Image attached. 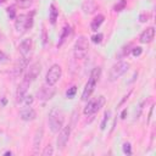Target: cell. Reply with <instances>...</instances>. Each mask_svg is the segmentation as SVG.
Masks as SVG:
<instances>
[{"mask_svg":"<svg viewBox=\"0 0 156 156\" xmlns=\"http://www.w3.org/2000/svg\"><path fill=\"white\" fill-rule=\"evenodd\" d=\"M49 127L50 130L52 133H58L60 129L63 127V122H65V113L61 108L58 107H54L51 108V111L49 112Z\"/></svg>","mask_w":156,"mask_h":156,"instance_id":"6da1fadb","label":"cell"},{"mask_svg":"<svg viewBox=\"0 0 156 156\" xmlns=\"http://www.w3.org/2000/svg\"><path fill=\"white\" fill-rule=\"evenodd\" d=\"M100 74H101V68L100 67H95L91 71L90 77H89V79H88V82H87V84L83 89V93H82V100L83 101H87L90 98V95L93 94V91H94V89H95V87L99 82Z\"/></svg>","mask_w":156,"mask_h":156,"instance_id":"7a4b0ae2","label":"cell"},{"mask_svg":"<svg viewBox=\"0 0 156 156\" xmlns=\"http://www.w3.org/2000/svg\"><path fill=\"white\" fill-rule=\"evenodd\" d=\"M33 15L34 12H32L30 15H20L17 16L16 21H15V28L17 33H24L27 29H29L33 26Z\"/></svg>","mask_w":156,"mask_h":156,"instance_id":"3957f363","label":"cell"},{"mask_svg":"<svg viewBox=\"0 0 156 156\" xmlns=\"http://www.w3.org/2000/svg\"><path fill=\"white\" fill-rule=\"evenodd\" d=\"M129 68V63L126 61H119L117 63H115L108 73V80L110 82H115L116 79H118L121 76H123Z\"/></svg>","mask_w":156,"mask_h":156,"instance_id":"277c9868","label":"cell"},{"mask_svg":"<svg viewBox=\"0 0 156 156\" xmlns=\"http://www.w3.org/2000/svg\"><path fill=\"white\" fill-rule=\"evenodd\" d=\"M88 49H89L88 39L84 35L78 37V39L76 40V44H74V56H76V58L85 57V55L88 52Z\"/></svg>","mask_w":156,"mask_h":156,"instance_id":"5b68a950","label":"cell"},{"mask_svg":"<svg viewBox=\"0 0 156 156\" xmlns=\"http://www.w3.org/2000/svg\"><path fill=\"white\" fill-rule=\"evenodd\" d=\"M61 76H62L61 66L60 65H52L49 68V71H48V73L45 76V82L49 85H55L58 82V79L61 78Z\"/></svg>","mask_w":156,"mask_h":156,"instance_id":"8992f818","label":"cell"},{"mask_svg":"<svg viewBox=\"0 0 156 156\" xmlns=\"http://www.w3.org/2000/svg\"><path fill=\"white\" fill-rule=\"evenodd\" d=\"M104 104H105V96L100 95V96L96 98V99L89 100L88 104H87V106L84 107L83 112H84V115H88V116H89V115H93V113L98 112V111L104 106Z\"/></svg>","mask_w":156,"mask_h":156,"instance_id":"52a82bcc","label":"cell"},{"mask_svg":"<svg viewBox=\"0 0 156 156\" xmlns=\"http://www.w3.org/2000/svg\"><path fill=\"white\" fill-rule=\"evenodd\" d=\"M69 134H71V126L67 124L65 127H62L60 129V133H58V136H57V140H56V145H57V149L58 150H63L68 139H69Z\"/></svg>","mask_w":156,"mask_h":156,"instance_id":"ba28073f","label":"cell"},{"mask_svg":"<svg viewBox=\"0 0 156 156\" xmlns=\"http://www.w3.org/2000/svg\"><path fill=\"white\" fill-rule=\"evenodd\" d=\"M40 71H41V65L39 62H34V63L29 65V67H27V71L24 73V78L23 79L30 83V82L37 79V77L39 76Z\"/></svg>","mask_w":156,"mask_h":156,"instance_id":"9c48e42d","label":"cell"},{"mask_svg":"<svg viewBox=\"0 0 156 156\" xmlns=\"http://www.w3.org/2000/svg\"><path fill=\"white\" fill-rule=\"evenodd\" d=\"M32 49H33V40H32V38H26V39H23V40L20 43V45H18V51H20V54L22 55V57H26V58L29 57V55H30V52H32Z\"/></svg>","mask_w":156,"mask_h":156,"instance_id":"30bf717a","label":"cell"},{"mask_svg":"<svg viewBox=\"0 0 156 156\" xmlns=\"http://www.w3.org/2000/svg\"><path fill=\"white\" fill-rule=\"evenodd\" d=\"M54 94H55V89L52 88V85H49V84H48V87L43 85L37 93L39 100H50L54 96Z\"/></svg>","mask_w":156,"mask_h":156,"instance_id":"8fae6325","label":"cell"},{"mask_svg":"<svg viewBox=\"0 0 156 156\" xmlns=\"http://www.w3.org/2000/svg\"><path fill=\"white\" fill-rule=\"evenodd\" d=\"M29 82H27V80H22V83L18 85V88H17V91H16V100H17V102H21V101H23V99H24V96H26V94H27V90H28V88H29Z\"/></svg>","mask_w":156,"mask_h":156,"instance_id":"7c38bea8","label":"cell"},{"mask_svg":"<svg viewBox=\"0 0 156 156\" xmlns=\"http://www.w3.org/2000/svg\"><path fill=\"white\" fill-rule=\"evenodd\" d=\"M154 37H155V28L154 27H149L146 28L139 37V40L140 43L143 44H147V43H151L154 40Z\"/></svg>","mask_w":156,"mask_h":156,"instance_id":"4fadbf2b","label":"cell"},{"mask_svg":"<svg viewBox=\"0 0 156 156\" xmlns=\"http://www.w3.org/2000/svg\"><path fill=\"white\" fill-rule=\"evenodd\" d=\"M20 116H21V118H22L23 121H33V119L35 118L37 113H35V111H34L30 106L27 105V106H24V107L21 108Z\"/></svg>","mask_w":156,"mask_h":156,"instance_id":"5bb4252c","label":"cell"},{"mask_svg":"<svg viewBox=\"0 0 156 156\" xmlns=\"http://www.w3.org/2000/svg\"><path fill=\"white\" fill-rule=\"evenodd\" d=\"M41 140H43V128H39L35 132L34 141H33V154L34 155H38L39 154V147H40Z\"/></svg>","mask_w":156,"mask_h":156,"instance_id":"9a60e30c","label":"cell"},{"mask_svg":"<svg viewBox=\"0 0 156 156\" xmlns=\"http://www.w3.org/2000/svg\"><path fill=\"white\" fill-rule=\"evenodd\" d=\"M27 65H28V58L26 57H21L13 66V74L15 76H20L24 68H27Z\"/></svg>","mask_w":156,"mask_h":156,"instance_id":"2e32d148","label":"cell"},{"mask_svg":"<svg viewBox=\"0 0 156 156\" xmlns=\"http://www.w3.org/2000/svg\"><path fill=\"white\" fill-rule=\"evenodd\" d=\"M104 20H105V16L104 15H98V16H95L94 18H93V21H91V23H90V28H91V30H98L99 29V27L102 24V22H104Z\"/></svg>","mask_w":156,"mask_h":156,"instance_id":"e0dca14e","label":"cell"},{"mask_svg":"<svg viewBox=\"0 0 156 156\" xmlns=\"http://www.w3.org/2000/svg\"><path fill=\"white\" fill-rule=\"evenodd\" d=\"M71 34H72L71 27H69V26H66V27L62 29V33H61V37H60V41L57 43V46H61V45L65 43V40L68 39V37H69Z\"/></svg>","mask_w":156,"mask_h":156,"instance_id":"ac0fdd59","label":"cell"},{"mask_svg":"<svg viewBox=\"0 0 156 156\" xmlns=\"http://www.w3.org/2000/svg\"><path fill=\"white\" fill-rule=\"evenodd\" d=\"M96 7L98 6H96V4L93 0H87L83 4V10H84L85 13H93V12H95Z\"/></svg>","mask_w":156,"mask_h":156,"instance_id":"d6986e66","label":"cell"},{"mask_svg":"<svg viewBox=\"0 0 156 156\" xmlns=\"http://www.w3.org/2000/svg\"><path fill=\"white\" fill-rule=\"evenodd\" d=\"M57 16H58V11H57V9L55 7V5H54V4H50V10H49V20H50V23H51V24H55V23H56Z\"/></svg>","mask_w":156,"mask_h":156,"instance_id":"ffe728a7","label":"cell"},{"mask_svg":"<svg viewBox=\"0 0 156 156\" xmlns=\"http://www.w3.org/2000/svg\"><path fill=\"white\" fill-rule=\"evenodd\" d=\"M33 4V0H16V5L21 9H28Z\"/></svg>","mask_w":156,"mask_h":156,"instance_id":"44dd1931","label":"cell"},{"mask_svg":"<svg viewBox=\"0 0 156 156\" xmlns=\"http://www.w3.org/2000/svg\"><path fill=\"white\" fill-rule=\"evenodd\" d=\"M126 4H127V0H119L115 6H113V10L116 11V12H119V11H122V10H124V7H126Z\"/></svg>","mask_w":156,"mask_h":156,"instance_id":"7402d4cb","label":"cell"},{"mask_svg":"<svg viewBox=\"0 0 156 156\" xmlns=\"http://www.w3.org/2000/svg\"><path fill=\"white\" fill-rule=\"evenodd\" d=\"M76 93H77V87H76V85H73V87L68 88V90L66 91V96H67L68 99H73V98H74V95H76Z\"/></svg>","mask_w":156,"mask_h":156,"instance_id":"603a6c76","label":"cell"},{"mask_svg":"<svg viewBox=\"0 0 156 156\" xmlns=\"http://www.w3.org/2000/svg\"><path fill=\"white\" fill-rule=\"evenodd\" d=\"M110 115H111V112L110 111H105V113H104V118H102V122H101V130H104L105 128H106V123H107V121H108V118H110Z\"/></svg>","mask_w":156,"mask_h":156,"instance_id":"cb8c5ba5","label":"cell"},{"mask_svg":"<svg viewBox=\"0 0 156 156\" xmlns=\"http://www.w3.org/2000/svg\"><path fill=\"white\" fill-rule=\"evenodd\" d=\"M6 12H7V16L10 17V20L16 18V10H15V6H9V7L6 9Z\"/></svg>","mask_w":156,"mask_h":156,"instance_id":"d4e9b609","label":"cell"},{"mask_svg":"<svg viewBox=\"0 0 156 156\" xmlns=\"http://www.w3.org/2000/svg\"><path fill=\"white\" fill-rule=\"evenodd\" d=\"M54 154V150H52V146L49 144L48 146H45V149L43 150V152H41V155L43 156H51Z\"/></svg>","mask_w":156,"mask_h":156,"instance_id":"484cf974","label":"cell"},{"mask_svg":"<svg viewBox=\"0 0 156 156\" xmlns=\"http://www.w3.org/2000/svg\"><path fill=\"white\" fill-rule=\"evenodd\" d=\"M102 38H104V35H102L101 33H98V34H94V35L91 37V40H93V43H95V44H100V43L102 41Z\"/></svg>","mask_w":156,"mask_h":156,"instance_id":"4316f807","label":"cell"},{"mask_svg":"<svg viewBox=\"0 0 156 156\" xmlns=\"http://www.w3.org/2000/svg\"><path fill=\"white\" fill-rule=\"evenodd\" d=\"M129 48H132V43H128L127 45H124L123 48H122V52H121V55L119 56H127L128 54H129V51H130V49Z\"/></svg>","mask_w":156,"mask_h":156,"instance_id":"83f0119b","label":"cell"},{"mask_svg":"<svg viewBox=\"0 0 156 156\" xmlns=\"http://www.w3.org/2000/svg\"><path fill=\"white\" fill-rule=\"evenodd\" d=\"M123 152L127 154V155H130L132 154V147H130V144L129 143H124L123 144Z\"/></svg>","mask_w":156,"mask_h":156,"instance_id":"f1b7e54d","label":"cell"},{"mask_svg":"<svg viewBox=\"0 0 156 156\" xmlns=\"http://www.w3.org/2000/svg\"><path fill=\"white\" fill-rule=\"evenodd\" d=\"M141 52H143V49H141L140 46H135V48L132 49V54H133V56H135V57L139 56Z\"/></svg>","mask_w":156,"mask_h":156,"instance_id":"f546056e","label":"cell"},{"mask_svg":"<svg viewBox=\"0 0 156 156\" xmlns=\"http://www.w3.org/2000/svg\"><path fill=\"white\" fill-rule=\"evenodd\" d=\"M23 100H24V102H26L27 105H30V104L33 102V96H32V95H26Z\"/></svg>","mask_w":156,"mask_h":156,"instance_id":"4dcf8cb0","label":"cell"},{"mask_svg":"<svg viewBox=\"0 0 156 156\" xmlns=\"http://www.w3.org/2000/svg\"><path fill=\"white\" fill-rule=\"evenodd\" d=\"M147 18H149V15H147V13H141V15H140V17H139L140 22H146V21H147Z\"/></svg>","mask_w":156,"mask_h":156,"instance_id":"1f68e13d","label":"cell"},{"mask_svg":"<svg viewBox=\"0 0 156 156\" xmlns=\"http://www.w3.org/2000/svg\"><path fill=\"white\" fill-rule=\"evenodd\" d=\"M6 61H7V56L2 51H0V62H6Z\"/></svg>","mask_w":156,"mask_h":156,"instance_id":"d6a6232c","label":"cell"},{"mask_svg":"<svg viewBox=\"0 0 156 156\" xmlns=\"http://www.w3.org/2000/svg\"><path fill=\"white\" fill-rule=\"evenodd\" d=\"M126 113H127V110H123V112H122V118H126Z\"/></svg>","mask_w":156,"mask_h":156,"instance_id":"836d02e7","label":"cell"},{"mask_svg":"<svg viewBox=\"0 0 156 156\" xmlns=\"http://www.w3.org/2000/svg\"><path fill=\"white\" fill-rule=\"evenodd\" d=\"M4 155H12V152H11V151H6Z\"/></svg>","mask_w":156,"mask_h":156,"instance_id":"e575fe53","label":"cell"},{"mask_svg":"<svg viewBox=\"0 0 156 156\" xmlns=\"http://www.w3.org/2000/svg\"><path fill=\"white\" fill-rule=\"evenodd\" d=\"M4 2H5V0H0V5H1V4H4Z\"/></svg>","mask_w":156,"mask_h":156,"instance_id":"d590c367","label":"cell"}]
</instances>
